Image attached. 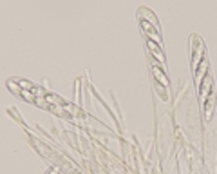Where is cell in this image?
<instances>
[{
    "mask_svg": "<svg viewBox=\"0 0 217 174\" xmlns=\"http://www.w3.org/2000/svg\"><path fill=\"white\" fill-rule=\"evenodd\" d=\"M154 73H156V78H158V80H161V84H163L165 87H168V80H167V78H163V74H161V71H159L158 67H154Z\"/></svg>",
    "mask_w": 217,
    "mask_h": 174,
    "instance_id": "6da1fadb",
    "label": "cell"
}]
</instances>
